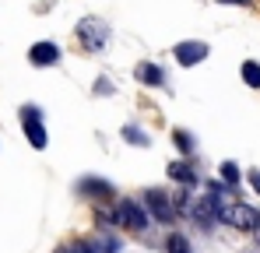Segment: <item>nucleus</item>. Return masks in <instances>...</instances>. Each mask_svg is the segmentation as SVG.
I'll return each instance as SVG.
<instances>
[{"label":"nucleus","mask_w":260,"mask_h":253,"mask_svg":"<svg viewBox=\"0 0 260 253\" xmlns=\"http://www.w3.org/2000/svg\"><path fill=\"white\" fill-rule=\"evenodd\" d=\"M169 176H173V179H179L183 186H193V183H197V172H193V166H190V162H173V166H169Z\"/></svg>","instance_id":"nucleus-11"},{"label":"nucleus","mask_w":260,"mask_h":253,"mask_svg":"<svg viewBox=\"0 0 260 253\" xmlns=\"http://www.w3.org/2000/svg\"><path fill=\"white\" fill-rule=\"evenodd\" d=\"M257 239H260V222H257Z\"/></svg>","instance_id":"nucleus-21"},{"label":"nucleus","mask_w":260,"mask_h":253,"mask_svg":"<svg viewBox=\"0 0 260 253\" xmlns=\"http://www.w3.org/2000/svg\"><path fill=\"white\" fill-rule=\"evenodd\" d=\"M95 91H99V95H109V91H113V88H109V81H106V78H102V81H99V88H95Z\"/></svg>","instance_id":"nucleus-18"},{"label":"nucleus","mask_w":260,"mask_h":253,"mask_svg":"<svg viewBox=\"0 0 260 253\" xmlns=\"http://www.w3.org/2000/svg\"><path fill=\"white\" fill-rule=\"evenodd\" d=\"M78 39H81V46H85V49L99 53V49L109 42V25H106L102 18H85V21L78 25Z\"/></svg>","instance_id":"nucleus-2"},{"label":"nucleus","mask_w":260,"mask_h":253,"mask_svg":"<svg viewBox=\"0 0 260 253\" xmlns=\"http://www.w3.org/2000/svg\"><path fill=\"white\" fill-rule=\"evenodd\" d=\"M173 56H176V64H179V67H197V64H201V60L208 56V42H201V39L176 42Z\"/></svg>","instance_id":"nucleus-5"},{"label":"nucleus","mask_w":260,"mask_h":253,"mask_svg":"<svg viewBox=\"0 0 260 253\" xmlns=\"http://www.w3.org/2000/svg\"><path fill=\"white\" fill-rule=\"evenodd\" d=\"M250 186L260 194V169H250Z\"/></svg>","instance_id":"nucleus-17"},{"label":"nucleus","mask_w":260,"mask_h":253,"mask_svg":"<svg viewBox=\"0 0 260 253\" xmlns=\"http://www.w3.org/2000/svg\"><path fill=\"white\" fill-rule=\"evenodd\" d=\"M123 137H127L130 144H137V148H148V134H144V130H137L134 123L123 126Z\"/></svg>","instance_id":"nucleus-14"},{"label":"nucleus","mask_w":260,"mask_h":253,"mask_svg":"<svg viewBox=\"0 0 260 253\" xmlns=\"http://www.w3.org/2000/svg\"><path fill=\"white\" fill-rule=\"evenodd\" d=\"M239 74H243V81L250 84V88H260V64H257V60H246Z\"/></svg>","instance_id":"nucleus-13"},{"label":"nucleus","mask_w":260,"mask_h":253,"mask_svg":"<svg viewBox=\"0 0 260 253\" xmlns=\"http://www.w3.org/2000/svg\"><path fill=\"white\" fill-rule=\"evenodd\" d=\"M260 214L257 208H250V204H232L229 211V225H236V229H243V232H250V229H257Z\"/></svg>","instance_id":"nucleus-7"},{"label":"nucleus","mask_w":260,"mask_h":253,"mask_svg":"<svg viewBox=\"0 0 260 253\" xmlns=\"http://www.w3.org/2000/svg\"><path fill=\"white\" fill-rule=\"evenodd\" d=\"M28 60H32V67H53V64L60 60V49H56L53 42H36V46L28 49Z\"/></svg>","instance_id":"nucleus-8"},{"label":"nucleus","mask_w":260,"mask_h":253,"mask_svg":"<svg viewBox=\"0 0 260 253\" xmlns=\"http://www.w3.org/2000/svg\"><path fill=\"white\" fill-rule=\"evenodd\" d=\"M173 141H176V148H179L183 155H190V151H193V137H190L186 130H173Z\"/></svg>","instance_id":"nucleus-15"},{"label":"nucleus","mask_w":260,"mask_h":253,"mask_svg":"<svg viewBox=\"0 0 260 253\" xmlns=\"http://www.w3.org/2000/svg\"><path fill=\"white\" fill-rule=\"evenodd\" d=\"M166 250H169V253H193V250H190V239H186L183 232H169Z\"/></svg>","instance_id":"nucleus-12"},{"label":"nucleus","mask_w":260,"mask_h":253,"mask_svg":"<svg viewBox=\"0 0 260 253\" xmlns=\"http://www.w3.org/2000/svg\"><path fill=\"white\" fill-rule=\"evenodd\" d=\"M113 222H116V225H123V229H130V232H141V229H148L151 214H148V208H144V204H137L134 197H123V201L116 204Z\"/></svg>","instance_id":"nucleus-1"},{"label":"nucleus","mask_w":260,"mask_h":253,"mask_svg":"<svg viewBox=\"0 0 260 253\" xmlns=\"http://www.w3.org/2000/svg\"><path fill=\"white\" fill-rule=\"evenodd\" d=\"M78 194H88V197H99V201H106V197H113V183L88 176V179H81V183H78Z\"/></svg>","instance_id":"nucleus-9"},{"label":"nucleus","mask_w":260,"mask_h":253,"mask_svg":"<svg viewBox=\"0 0 260 253\" xmlns=\"http://www.w3.org/2000/svg\"><path fill=\"white\" fill-rule=\"evenodd\" d=\"M74 253H120V239H116V236L81 239V243H74Z\"/></svg>","instance_id":"nucleus-6"},{"label":"nucleus","mask_w":260,"mask_h":253,"mask_svg":"<svg viewBox=\"0 0 260 253\" xmlns=\"http://www.w3.org/2000/svg\"><path fill=\"white\" fill-rule=\"evenodd\" d=\"M250 4H257V0H250Z\"/></svg>","instance_id":"nucleus-22"},{"label":"nucleus","mask_w":260,"mask_h":253,"mask_svg":"<svg viewBox=\"0 0 260 253\" xmlns=\"http://www.w3.org/2000/svg\"><path fill=\"white\" fill-rule=\"evenodd\" d=\"M221 179H225L229 186L239 183V169H236V162H221Z\"/></svg>","instance_id":"nucleus-16"},{"label":"nucleus","mask_w":260,"mask_h":253,"mask_svg":"<svg viewBox=\"0 0 260 253\" xmlns=\"http://www.w3.org/2000/svg\"><path fill=\"white\" fill-rule=\"evenodd\" d=\"M21 126H25V137L32 141V148H46V144H49L46 126H43V109H39V106H21Z\"/></svg>","instance_id":"nucleus-3"},{"label":"nucleus","mask_w":260,"mask_h":253,"mask_svg":"<svg viewBox=\"0 0 260 253\" xmlns=\"http://www.w3.org/2000/svg\"><path fill=\"white\" fill-rule=\"evenodd\" d=\"M144 208H148L151 218H158L162 225H169V222L176 218V204L162 194V190H148V194H144Z\"/></svg>","instance_id":"nucleus-4"},{"label":"nucleus","mask_w":260,"mask_h":253,"mask_svg":"<svg viewBox=\"0 0 260 253\" xmlns=\"http://www.w3.org/2000/svg\"><path fill=\"white\" fill-rule=\"evenodd\" d=\"M218 4H250V0H218Z\"/></svg>","instance_id":"nucleus-19"},{"label":"nucleus","mask_w":260,"mask_h":253,"mask_svg":"<svg viewBox=\"0 0 260 253\" xmlns=\"http://www.w3.org/2000/svg\"><path fill=\"white\" fill-rule=\"evenodd\" d=\"M56 253H74V246H60V250H56Z\"/></svg>","instance_id":"nucleus-20"},{"label":"nucleus","mask_w":260,"mask_h":253,"mask_svg":"<svg viewBox=\"0 0 260 253\" xmlns=\"http://www.w3.org/2000/svg\"><path fill=\"white\" fill-rule=\"evenodd\" d=\"M134 78L141 84H148V88H162V81H166L162 78V67H155V64H137L134 67Z\"/></svg>","instance_id":"nucleus-10"}]
</instances>
